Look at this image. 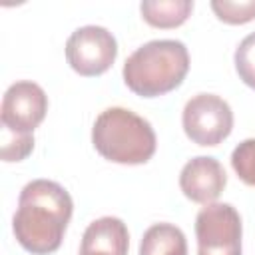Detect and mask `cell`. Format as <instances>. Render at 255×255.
<instances>
[{
    "mask_svg": "<svg viewBox=\"0 0 255 255\" xmlns=\"http://www.w3.org/2000/svg\"><path fill=\"white\" fill-rule=\"evenodd\" d=\"M72 197L56 181L34 179L24 185L12 219L16 241L32 255H50L60 249L72 217Z\"/></svg>",
    "mask_w": 255,
    "mask_h": 255,
    "instance_id": "cell-1",
    "label": "cell"
},
{
    "mask_svg": "<svg viewBox=\"0 0 255 255\" xmlns=\"http://www.w3.org/2000/svg\"><path fill=\"white\" fill-rule=\"evenodd\" d=\"M189 72V54L179 40H151L124 64L126 86L141 98H157L181 86Z\"/></svg>",
    "mask_w": 255,
    "mask_h": 255,
    "instance_id": "cell-2",
    "label": "cell"
},
{
    "mask_svg": "<svg viewBox=\"0 0 255 255\" xmlns=\"http://www.w3.org/2000/svg\"><path fill=\"white\" fill-rule=\"evenodd\" d=\"M92 143L96 151L114 163L139 165L155 153V131L147 120L126 110H104L92 128Z\"/></svg>",
    "mask_w": 255,
    "mask_h": 255,
    "instance_id": "cell-3",
    "label": "cell"
},
{
    "mask_svg": "<svg viewBox=\"0 0 255 255\" xmlns=\"http://www.w3.org/2000/svg\"><path fill=\"white\" fill-rule=\"evenodd\" d=\"M241 217L229 203H209L195 217L197 255H241Z\"/></svg>",
    "mask_w": 255,
    "mask_h": 255,
    "instance_id": "cell-4",
    "label": "cell"
},
{
    "mask_svg": "<svg viewBox=\"0 0 255 255\" xmlns=\"http://www.w3.org/2000/svg\"><path fill=\"white\" fill-rule=\"evenodd\" d=\"M183 131L197 145H217L233 129L229 104L213 94H197L183 108Z\"/></svg>",
    "mask_w": 255,
    "mask_h": 255,
    "instance_id": "cell-5",
    "label": "cell"
},
{
    "mask_svg": "<svg viewBox=\"0 0 255 255\" xmlns=\"http://www.w3.org/2000/svg\"><path fill=\"white\" fill-rule=\"evenodd\" d=\"M118 56L114 34L102 26H82L66 42V60L74 72L86 78L102 76Z\"/></svg>",
    "mask_w": 255,
    "mask_h": 255,
    "instance_id": "cell-6",
    "label": "cell"
},
{
    "mask_svg": "<svg viewBox=\"0 0 255 255\" xmlns=\"http://www.w3.org/2000/svg\"><path fill=\"white\" fill-rule=\"evenodd\" d=\"M48 112V96L34 82H16L12 84L0 108L2 126L14 133H32Z\"/></svg>",
    "mask_w": 255,
    "mask_h": 255,
    "instance_id": "cell-7",
    "label": "cell"
},
{
    "mask_svg": "<svg viewBox=\"0 0 255 255\" xmlns=\"http://www.w3.org/2000/svg\"><path fill=\"white\" fill-rule=\"evenodd\" d=\"M227 175L223 165L209 155H197L189 159L179 173V187L183 195L195 203L209 205L225 189Z\"/></svg>",
    "mask_w": 255,
    "mask_h": 255,
    "instance_id": "cell-8",
    "label": "cell"
},
{
    "mask_svg": "<svg viewBox=\"0 0 255 255\" xmlns=\"http://www.w3.org/2000/svg\"><path fill=\"white\" fill-rule=\"evenodd\" d=\"M128 227L118 217H100L88 225L80 255H128Z\"/></svg>",
    "mask_w": 255,
    "mask_h": 255,
    "instance_id": "cell-9",
    "label": "cell"
},
{
    "mask_svg": "<svg viewBox=\"0 0 255 255\" xmlns=\"http://www.w3.org/2000/svg\"><path fill=\"white\" fill-rule=\"evenodd\" d=\"M139 255H187L185 235L171 223H155L143 233Z\"/></svg>",
    "mask_w": 255,
    "mask_h": 255,
    "instance_id": "cell-10",
    "label": "cell"
},
{
    "mask_svg": "<svg viewBox=\"0 0 255 255\" xmlns=\"http://www.w3.org/2000/svg\"><path fill=\"white\" fill-rule=\"evenodd\" d=\"M143 20L153 28H177L181 26L191 10V0H145L139 4Z\"/></svg>",
    "mask_w": 255,
    "mask_h": 255,
    "instance_id": "cell-11",
    "label": "cell"
},
{
    "mask_svg": "<svg viewBox=\"0 0 255 255\" xmlns=\"http://www.w3.org/2000/svg\"><path fill=\"white\" fill-rule=\"evenodd\" d=\"M211 10L225 24H245L255 20V0H245V2L213 0Z\"/></svg>",
    "mask_w": 255,
    "mask_h": 255,
    "instance_id": "cell-12",
    "label": "cell"
},
{
    "mask_svg": "<svg viewBox=\"0 0 255 255\" xmlns=\"http://www.w3.org/2000/svg\"><path fill=\"white\" fill-rule=\"evenodd\" d=\"M231 165L237 173V177L255 187V139H245L241 141L233 153H231Z\"/></svg>",
    "mask_w": 255,
    "mask_h": 255,
    "instance_id": "cell-13",
    "label": "cell"
},
{
    "mask_svg": "<svg viewBox=\"0 0 255 255\" xmlns=\"http://www.w3.org/2000/svg\"><path fill=\"white\" fill-rule=\"evenodd\" d=\"M235 70L245 86L255 90V32L245 36L235 50Z\"/></svg>",
    "mask_w": 255,
    "mask_h": 255,
    "instance_id": "cell-14",
    "label": "cell"
},
{
    "mask_svg": "<svg viewBox=\"0 0 255 255\" xmlns=\"http://www.w3.org/2000/svg\"><path fill=\"white\" fill-rule=\"evenodd\" d=\"M34 149L32 133H14L2 126V159L4 161H22Z\"/></svg>",
    "mask_w": 255,
    "mask_h": 255,
    "instance_id": "cell-15",
    "label": "cell"
}]
</instances>
